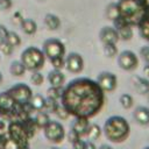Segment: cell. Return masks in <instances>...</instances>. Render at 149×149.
<instances>
[{
	"instance_id": "1",
	"label": "cell",
	"mask_w": 149,
	"mask_h": 149,
	"mask_svg": "<svg viewBox=\"0 0 149 149\" xmlns=\"http://www.w3.org/2000/svg\"><path fill=\"white\" fill-rule=\"evenodd\" d=\"M104 104L105 92L91 78H74L63 87L61 105L74 118H93Z\"/></svg>"
},
{
	"instance_id": "2",
	"label": "cell",
	"mask_w": 149,
	"mask_h": 149,
	"mask_svg": "<svg viewBox=\"0 0 149 149\" xmlns=\"http://www.w3.org/2000/svg\"><path fill=\"white\" fill-rule=\"evenodd\" d=\"M119 16L128 24H139L147 15L149 5L147 0H119L116 3Z\"/></svg>"
},
{
	"instance_id": "3",
	"label": "cell",
	"mask_w": 149,
	"mask_h": 149,
	"mask_svg": "<svg viewBox=\"0 0 149 149\" xmlns=\"http://www.w3.org/2000/svg\"><path fill=\"white\" fill-rule=\"evenodd\" d=\"M102 130L107 140L113 143H121L129 136L130 125L123 116L112 115L105 120Z\"/></svg>"
},
{
	"instance_id": "4",
	"label": "cell",
	"mask_w": 149,
	"mask_h": 149,
	"mask_svg": "<svg viewBox=\"0 0 149 149\" xmlns=\"http://www.w3.org/2000/svg\"><path fill=\"white\" fill-rule=\"evenodd\" d=\"M20 61L24 65L26 70L33 72V71H38L40 69L44 66L45 56L42 49L31 45V47H27L26 49H23L20 56Z\"/></svg>"
},
{
	"instance_id": "5",
	"label": "cell",
	"mask_w": 149,
	"mask_h": 149,
	"mask_svg": "<svg viewBox=\"0 0 149 149\" xmlns=\"http://www.w3.org/2000/svg\"><path fill=\"white\" fill-rule=\"evenodd\" d=\"M7 136L16 148L29 147V136L20 120H12L7 126Z\"/></svg>"
},
{
	"instance_id": "6",
	"label": "cell",
	"mask_w": 149,
	"mask_h": 149,
	"mask_svg": "<svg viewBox=\"0 0 149 149\" xmlns=\"http://www.w3.org/2000/svg\"><path fill=\"white\" fill-rule=\"evenodd\" d=\"M8 94L12 97L16 105H26L30 101L33 97V91L29 85L24 83H16L7 90Z\"/></svg>"
},
{
	"instance_id": "7",
	"label": "cell",
	"mask_w": 149,
	"mask_h": 149,
	"mask_svg": "<svg viewBox=\"0 0 149 149\" xmlns=\"http://www.w3.org/2000/svg\"><path fill=\"white\" fill-rule=\"evenodd\" d=\"M42 51L49 61L58 59V58H64L65 56V47L63 42H61L57 38H48L44 41Z\"/></svg>"
},
{
	"instance_id": "8",
	"label": "cell",
	"mask_w": 149,
	"mask_h": 149,
	"mask_svg": "<svg viewBox=\"0 0 149 149\" xmlns=\"http://www.w3.org/2000/svg\"><path fill=\"white\" fill-rule=\"evenodd\" d=\"M43 134H44V137L49 142L58 144L65 137V129H64V126L59 121L50 120L49 123L43 128Z\"/></svg>"
},
{
	"instance_id": "9",
	"label": "cell",
	"mask_w": 149,
	"mask_h": 149,
	"mask_svg": "<svg viewBox=\"0 0 149 149\" xmlns=\"http://www.w3.org/2000/svg\"><path fill=\"white\" fill-rule=\"evenodd\" d=\"M118 65L125 71H132L137 68L139 58L132 50H123L118 55Z\"/></svg>"
},
{
	"instance_id": "10",
	"label": "cell",
	"mask_w": 149,
	"mask_h": 149,
	"mask_svg": "<svg viewBox=\"0 0 149 149\" xmlns=\"http://www.w3.org/2000/svg\"><path fill=\"white\" fill-rule=\"evenodd\" d=\"M95 81L100 86V88L106 93V92H112L118 86V78L113 72L109 71H101Z\"/></svg>"
},
{
	"instance_id": "11",
	"label": "cell",
	"mask_w": 149,
	"mask_h": 149,
	"mask_svg": "<svg viewBox=\"0 0 149 149\" xmlns=\"http://www.w3.org/2000/svg\"><path fill=\"white\" fill-rule=\"evenodd\" d=\"M65 68L69 72L79 73L84 69V59L80 54L78 52H70L65 58Z\"/></svg>"
},
{
	"instance_id": "12",
	"label": "cell",
	"mask_w": 149,
	"mask_h": 149,
	"mask_svg": "<svg viewBox=\"0 0 149 149\" xmlns=\"http://www.w3.org/2000/svg\"><path fill=\"white\" fill-rule=\"evenodd\" d=\"M99 38L102 42V44H116V42L120 40L118 30L114 27H102L99 31Z\"/></svg>"
},
{
	"instance_id": "13",
	"label": "cell",
	"mask_w": 149,
	"mask_h": 149,
	"mask_svg": "<svg viewBox=\"0 0 149 149\" xmlns=\"http://www.w3.org/2000/svg\"><path fill=\"white\" fill-rule=\"evenodd\" d=\"M16 104L14 102V100L12 99V97L8 94L7 91L0 92V111L2 113V115L9 116L12 114V112L14 111Z\"/></svg>"
},
{
	"instance_id": "14",
	"label": "cell",
	"mask_w": 149,
	"mask_h": 149,
	"mask_svg": "<svg viewBox=\"0 0 149 149\" xmlns=\"http://www.w3.org/2000/svg\"><path fill=\"white\" fill-rule=\"evenodd\" d=\"M133 118L141 126H149V107L137 106L133 112Z\"/></svg>"
},
{
	"instance_id": "15",
	"label": "cell",
	"mask_w": 149,
	"mask_h": 149,
	"mask_svg": "<svg viewBox=\"0 0 149 149\" xmlns=\"http://www.w3.org/2000/svg\"><path fill=\"white\" fill-rule=\"evenodd\" d=\"M88 126H90V121L87 118H76L71 125V129L74 133H77L80 137H83L86 136Z\"/></svg>"
},
{
	"instance_id": "16",
	"label": "cell",
	"mask_w": 149,
	"mask_h": 149,
	"mask_svg": "<svg viewBox=\"0 0 149 149\" xmlns=\"http://www.w3.org/2000/svg\"><path fill=\"white\" fill-rule=\"evenodd\" d=\"M48 81L52 87H63L65 84V76L61 70H51L48 73Z\"/></svg>"
},
{
	"instance_id": "17",
	"label": "cell",
	"mask_w": 149,
	"mask_h": 149,
	"mask_svg": "<svg viewBox=\"0 0 149 149\" xmlns=\"http://www.w3.org/2000/svg\"><path fill=\"white\" fill-rule=\"evenodd\" d=\"M132 83H133V86L137 93H140V94H148L149 93V79L148 78L140 77V76H133Z\"/></svg>"
},
{
	"instance_id": "18",
	"label": "cell",
	"mask_w": 149,
	"mask_h": 149,
	"mask_svg": "<svg viewBox=\"0 0 149 149\" xmlns=\"http://www.w3.org/2000/svg\"><path fill=\"white\" fill-rule=\"evenodd\" d=\"M20 121L22 122V125H23V127H24V129H26V132H27L29 139H31V137L35 135L36 130L38 129V128H37V125H36V122H35V120H34V118L27 116V118H24V119H22V120H20Z\"/></svg>"
},
{
	"instance_id": "19",
	"label": "cell",
	"mask_w": 149,
	"mask_h": 149,
	"mask_svg": "<svg viewBox=\"0 0 149 149\" xmlns=\"http://www.w3.org/2000/svg\"><path fill=\"white\" fill-rule=\"evenodd\" d=\"M44 23L50 30H56L61 26V20L55 14H47L44 16Z\"/></svg>"
},
{
	"instance_id": "20",
	"label": "cell",
	"mask_w": 149,
	"mask_h": 149,
	"mask_svg": "<svg viewBox=\"0 0 149 149\" xmlns=\"http://www.w3.org/2000/svg\"><path fill=\"white\" fill-rule=\"evenodd\" d=\"M29 104L31 105V107L34 108V111H43L44 109V105H45V98L42 94H33Z\"/></svg>"
},
{
	"instance_id": "21",
	"label": "cell",
	"mask_w": 149,
	"mask_h": 149,
	"mask_svg": "<svg viewBox=\"0 0 149 149\" xmlns=\"http://www.w3.org/2000/svg\"><path fill=\"white\" fill-rule=\"evenodd\" d=\"M21 28L23 30V33H26L27 35H33L36 33V29H37V24L34 20L31 19H24L22 20L21 22Z\"/></svg>"
},
{
	"instance_id": "22",
	"label": "cell",
	"mask_w": 149,
	"mask_h": 149,
	"mask_svg": "<svg viewBox=\"0 0 149 149\" xmlns=\"http://www.w3.org/2000/svg\"><path fill=\"white\" fill-rule=\"evenodd\" d=\"M9 72H10V74H13L15 77H21L24 74L26 68L21 63V61H13L9 66Z\"/></svg>"
},
{
	"instance_id": "23",
	"label": "cell",
	"mask_w": 149,
	"mask_h": 149,
	"mask_svg": "<svg viewBox=\"0 0 149 149\" xmlns=\"http://www.w3.org/2000/svg\"><path fill=\"white\" fill-rule=\"evenodd\" d=\"M34 120H35V122H36V125H37V128L43 129V128L49 123L50 118H49V114H48L47 112H44V111H38V113L35 115Z\"/></svg>"
},
{
	"instance_id": "24",
	"label": "cell",
	"mask_w": 149,
	"mask_h": 149,
	"mask_svg": "<svg viewBox=\"0 0 149 149\" xmlns=\"http://www.w3.org/2000/svg\"><path fill=\"white\" fill-rule=\"evenodd\" d=\"M137 26L140 29V35L147 41H149V13H147V15L142 19V21Z\"/></svg>"
},
{
	"instance_id": "25",
	"label": "cell",
	"mask_w": 149,
	"mask_h": 149,
	"mask_svg": "<svg viewBox=\"0 0 149 149\" xmlns=\"http://www.w3.org/2000/svg\"><path fill=\"white\" fill-rule=\"evenodd\" d=\"M101 135V128L99 125L97 123H90L88 128H87V133H86V136L91 140V141H94V140H98Z\"/></svg>"
},
{
	"instance_id": "26",
	"label": "cell",
	"mask_w": 149,
	"mask_h": 149,
	"mask_svg": "<svg viewBox=\"0 0 149 149\" xmlns=\"http://www.w3.org/2000/svg\"><path fill=\"white\" fill-rule=\"evenodd\" d=\"M132 26H128V24H125L123 27L116 29L118 30V34H119V38L120 40H123V41H129L132 37H133V30L130 28Z\"/></svg>"
},
{
	"instance_id": "27",
	"label": "cell",
	"mask_w": 149,
	"mask_h": 149,
	"mask_svg": "<svg viewBox=\"0 0 149 149\" xmlns=\"http://www.w3.org/2000/svg\"><path fill=\"white\" fill-rule=\"evenodd\" d=\"M119 102H120V105H121L125 109H129V108L134 105V99H133V97H132L130 94H128V93H122V94L120 95V98H119Z\"/></svg>"
},
{
	"instance_id": "28",
	"label": "cell",
	"mask_w": 149,
	"mask_h": 149,
	"mask_svg": "<svg viewBox=\"0 0 149 149\" xmlns=\"http://www.w3.org/2000/svg\"><path fill=\"white\" fill-rule=\"evenodd\" d=\"M57 106H58V100H55V99H52V98L47 97V98H45V105H44V109H43V111L47 112L48 114H49V113H55Z\"/></svg>"
},
{
	"instance_id": "29",
	"label": "cell",
	"mask_w": 149,
	"mask_h": 149,
	"mask_svg": "<svg viewBox=\"0 0 149 149\" xmlns=\"http://www.w3.org/2000/svg\"><path fill=\"white\" fill-rule=\"evenodd\" d=\"M6 41H7L13 48H15V47H17V45L21 44V38H20V36H19L16 33H14V31H8V35H7V37H6Z\"/></svg>"
},
{
	"instance_id": "30",
	"label": "cell",
	"mask_w": 149,
	"mask_h": 149,
	"mask_svg": "<svg viewBox=\"0 0 149 149\" xmlns=\"http://www.w3.org/2000/svg\"><path fill=\"white\" fill-rule=\"evenodd\" d=\"M62 93H63V87H52V86H50V87L47 90L48 97H49V98H52V99H55V100L61 99Z\"/></svg>"
},
{
	"instance_id": "31",
	"label": "cell",
	"mask_w": 149,
	"mask_h": 149,
	"mask_svg": "<svg viewBox=\"0 0 149 149\" xmlns=\"http://www.w3.org/2000/svg\"><path fill=\"white\" fill-rule=\"evenodd\" d=\"M104 54L105 56L113 58L118 55V48L116 44H104Z\"/></svg>"
},
{
	"instance_id": "32",
	"label": "cell",
	"mask_w": 149,
	"mask_h": 149,
	"mask_svg": "<svg viewBox=\"0 0 149 149\" xmlns=\"http://www.w3.org/2000/svg\"><path fill=\"white\" fill-rule=\"evenodd\" d=\"M43 80H44L43 74H42L40 71H33L31 76H30V81H31V84H34V85H36V86H40L41 84H43Z\"/></svg>"
},
{
	"instance_id": "33",
	"label": "cell",
	"mask_w": 149,
	"mask_h": 149,
	"mask_svg": "<svg viewBox=\"0 0 149 149\" xmlns=\"http://www.w3.org/2000/svg\"><path fill=\"white\" fill-rule=\"evenodd\" d=\"M106 15L109 20H114L119 16V12H118V7L115 3H111L108 7H107V10H106Z\"/></svg>"
},
{
	"instance_id": "34",
	"label": "cell",
	"mask_w": 149,
	"mask_h": 149,
	"mask_svg": "<svg viewBox=\"0 0 149 149\" xmlns=\"http://www.w3.org/2000/svg\"><path fill=\"white\" fill-rule=\"evenodd\" d=\"M13 50L14 48L5 40V41H0V51L5 55V56H9L13 54Z\"/></svg>"
},
{
	"instance_id": "35",
	"label": "cell",
	"mask_w": 149,
	"mask_h": 149,
	"mask_svg": "<svg viewBox=\"0 0 149 149\" xmlns=\"http://www.w3.org/2000/svg\"><path fill=\"white\" fill-rule=\"evenodd\" d=\"M55 114H56L57 118L61 119V120H68L69 116H70L69 112H68L61 104H58V106H57V108H56V111H55Z\"/></svg>"
},
{
	"instance_id": "36",
	"label": "cell",
	"mask_w": 149,
	"mask_h": 149,
	"mask_svg": "<svg viewBox=\"0 0 149 149\" xmlns=\"http://www.w3.org/2000/svg\"><path fill=\"white\" fill-rule=\"evenodd\" d=\"M50 63L52 64L54 69H56V70H62V69L65 66V58L54 59V61H50Z\"/></svg>"
},
{
	"instance_id": "37",
	"label": "cell",
	"mask_w": 149,
	"mask_h": 149,
	"mask_svg": "<svg viewBox=\"0 0 149 149\" xmlns=\"http://www.w3.org/2000/svg\"><path fill=\"white\" fill-rule=\"evenodd\" d=\"M140 55L142 56V58H143L147 63H149V45H143V47H141V49H140Z\"/></svg>"
},
{
	"instance_id": "38",
	"label": "cell",
	"mask_w": 149,
	"mask_h": 149,
	"mask_svg": "<svg viewBox=\"0 0 149 149\" xmlns=\"http://www.w3.org/2000/svg\"><path fill=\"white\" fill-rule=\"evenodd\" d=\"M8 142H9V139L7 136V133L6 134H0V149H6Z\"/></svg>"
},
{
	"instance_id": "39",
	"label": "cell",
	"mask_w": 149,
	"mask_h": 149,
	"mask_svg": "<svg viewBox=\"0 0 149 149\" xmlns=\"http://www.w3.org/2000/svg\"><path fill=\"white\" fill-rule=\"evenodd\" d=\"M79 139H81L77 133H74L72 129L69 132V134H68V140H69V142L70 143H73V142H76L77 140H79Z\"/></svg>"
},
{
	"instance_id": "40",
	"label": "cell",
	"mask_w": 149,
	"mask_h": 149,
	"mask_svg": "<svg viewBox=\"0 0 149 149\" xmlns=\"http://www.w3.org/2000/svg\"><path fill=\"white\" fill-rule=\"evenodd\" d=\"M84 148H85V141H83L81 139L72 143V149H84Z\"/></svg>"
},
{
	"instance_id": "41",
	"label": "cell",
	"mask_w": 149,
	"mask_h": 149,
	"mask_svg": "<svg viewBox=\"0 0 149 149\" xmlns=\"http://www.w3.org/2000/svg\"><path fill=\"white\" fill-rule=\"evenodd\" d=\"M7 35H8V30H7V28H6L5 26L0 24V41H5L6 37H7Z\"/></svg>"
},
{
	"instance_id": "42",
	"label": "cell",
	"mask_w": 149,
	"mask_h": 149,
	"mask_svg": "<svg viewBox=\"0 0 149 149\" xmlns=\"http://www.w3.org/2000/svg\"><path fill=\"white\" fill-rule=\"evenodd\" d=\"M12 7V0H0V8L9 9Z\"/></svg>"
},
{
	"instance_id": "43",
	"label": "cell",
	"mask_w": 149,
	"mask_h": 149,
	"mask_svg": "<svg viewBox=\"0 0 149 149\" xmlns=\"http://www.w3.org/2000/svg\"><path fill=\"white\" fill-rule=\"evenodd\" d=\"M6 133H7V125L0 116V134H6Z\"/></svg>"
},
{
	"instance_id": "44",
	"label": "cell",
	"mask_w": 149,
	"mask_h": 149,
	"mask_svg": "<svg viewBox=\"0 0 149 149\" xmlns=\"http://www.w3.org/2000/svg\"><path fill=\"white\" fill-rule=\"evenodd\" d=\"M84 149H97L93 141H85V148Z\"/></svg>"
},
{
	"instance_id": "45",
	"label": "cell",
	"mask_w": 149,
	"mask_h": 149,
	"mask_svg": "<svg viewBox=\"0 0 149 149\" xmlns=\"http://www.w3.org/2000/svg\"><path fill=\"white\" fill-rule=\"evenodd\" d=\"M143 73L146 74V77L149 78V63H147V64L144 65V68H143Z\"/></svg>"
},
{
	"instance_id": "46",
	"label": "cell",
	"mask_w": 149,
	"mask_h": 149,
	"mask_svg": "<svg viewBox=\"0 0 149 149\" xmlns=\"http://www.w3.org/2000/svg\"><path fill=\"white\" fill-rule=\"evenodd\" d=\"M98 149H113L111 146H108V144H101Z\"/></svg>"
},
{
	"instance_id": "47",
	"label": "cell",
	"mask_w": 149,
	"mask_h": 149,
	"mask_svg": "<svg viewBox=\"0 0 149 149\" xmlns=\"http://www.w3.org/2000/svg\"><path fill=\"white\" fill-rule=\"evenodd\" d=\"M2 80H3V77H2V74H1V72H0V84L2 83Z\"/></svg>"
},
{
	"instance_id": "48",
	"label": "cell",
	"mask_w": 149,
	"mask_h": 149,
	"mask_svg": "<svg viewBox=\"0 0 149 149\" xmlns=\"http://www.w3.org/2000/svg\"><path fill=\"white\" fill-rule=\"evenodd\" d=\"M17 149H30L29 147H23V148H17Z\"/></svg>"
},
{
	"instance_id": "49",
	"label": "cell",
	"mask_w": 149,
	"mask_h": 149,
	"mask_svg": "<svg viewBox=\"0 0 149 149\" xmlns=\"http://www.w3.org/2000/svg\"><path fill=\"white\" fill-rule=\"evenodd\" d=\"M50 149H61V148H58V147H51Z\"/></svg>"
},
{
	"instance_id": "50",
	"label": "cell",
	"mask_w": 149,
	"mask_h": 149,
	"mask_svg": "<svg viewBox=\"0 0 149 149\" xmlns=\"http://www.w3.org/2000/svg\"><path fill=\"white\" fill-rule=\"evenodd\" d=\"M143 149H149V146H147V147H144Z\"/></svg>"
},
{
	"instance_id": "51",
	"label": "cell",
	"mask_w": 149,
	"mask_h": 149,
	"mask_svg": "<svg viewBox=\"0 0 149 149\" xmlns=\"http://www.w3.org/2000/svg\"><path fill=\"white\" fill-rule=\"evenodd\" d=\"M0 116H2V113H1V111H0Z\"/></svg>"
}]
</instances>
